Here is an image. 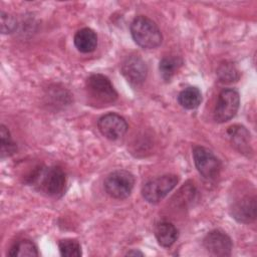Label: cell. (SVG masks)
Segmentation results:
<instances>
[{
  "instance_id": "20",
  "label": "cell",
  "mask_w": 257,
  "mask_h": 257,
  "mask_svg": "<svg viewBox=\"0 0 257 257\" xmlns=\"http://www.w3.org/2000/svg\"><path fill=\"white\" fill-rule=\"evenodd\" d=\"M58 248L61 256L64 257H79L81 256V246L77 240L64 239L58 243Z\"/></svg>"
},
{
  "instance_id": "4",
  "label": "cell",
  "mask_w": 257,
  "mask_h": 257,
  "mask_svg": "<svg viewBox=\"0 0 257 257\" xmlns=\"http://www.w3.org/2000/svg\"><path fill=\"white\" fill-rule=\"evenodd\" d=\"M105 192L114 199L127 198L135 185V177L125 170H116L110 173L104 180Z\"/></svg>"
},
{
  "instance_id": "12",
  "label": "cell",
  "mask_w": 257,
  "mask_h": 257,
  "mask_svg": "<svg viewBox=\"0 0 257 257\" xmlns=\"http://www.w3.org/2000/svg\"><path fill=\"white\" fill-rule=\"evenodd\" d=\"M227 135L232 146L241 154L248 156L252 154L250 133L241 124H233L228 127Z\"/></svg>"
},
{
  "instance_id": "15",
  "label": "cell",
  "mask_w": 257,
  "mask_h": 257,
  "mask_svg": "<svg viewBox=\"0 0 257 257\" xmlns=\"http://www.w3.org/2000/svg\"><path fill=\"white\" fill-rule=\"evenodd\" d=\"M202 101V93L196 86H188L178 95V102L186 109H194Z\"/></svg>"
},
{
  "instance_id": "1",
  "label": "cell",
  "mask_w": 257,
  "mask_h": 257,
  "mask_svg": "<svg viewBox=\"0 0 257 257\" xmlns=\"http://www.w3.org/2000/svg\"><path fill=\"white\" fill-rule=\"evenodd\" d=\"M29 183L46 196L60 197L65 189L66 177L58 166L40 167L29 177Z\"/></svg>"
},
{
  "instance_id": "8",
  "label": "cell",
  "mask_w": 257,
  "mask_h": 257,
  "mask_svg": "<svg viewBox=\"0 0 257 257\" xmlns=\"http://www.w3.org/2000/svg\"><path fill=\"white\" fill-rule=\"evenodd\" d=\"M97 126L101 135L110 141L120 139L127 131L126 120L114 112L102 115L97 121Z\"/></svg>"
},
{
  "instance_id": "18",
  "label": "cell",
  "mask_w": 257,
  "mask_h": 257,
  "mask_svg": "<svg viewBox=\"0 0 257 257\" xmlns=\"http://www.w3.org/2000/svg\"><path fill=\"white\" fill-rule=\"evenodd\" d=\"M217 76L223 83H231L239 79V71L234 63L225 61L217 68Z\"/></svg>"
},
{
  "instance_id": "16",
  "label": "cell",
  "mask_w": 257,
  "mask_h": 257,
  "mask_svg": "<svg viewBox=\"0 0 257 257\" xmlns=\"http://www.w3.org/2000/svg\"><path fill=\"white\" fill-rule=\"evenodd\" d=\"M8 255L12 257H24V256L34 257V256H38L39 253L36 245L32 241L23 239L16 242L10 248Z\"/></svg>"
},
{
  "instance_id": "13",
  "label": "cell",
  "mask_w": 257,
  "mask_h": 257,
  "mask_svg": "<svg viewBox=\"0 0 257 257\" xmlns=\"http://www.w3.org/2000/svg\"><path fill=\"white\" fill-rule=\"evenodd\" d=\"M73 42L78 51L82 53H89L97 46V35L91 28L84 27L74 34Z\"/></svg>"
},
{
  "instance_id": "17",
  "label": "cell",
  "mask_w": 257,
  "mask_h": 257,
  "mask_svg": "<svg viewBox=\"0 0 257 257\" xmlns=\"http://www.w3.org/2000/svg\"><path fill=\"white\" fill-rule=\"evenodd\" d=\"M182 63V59L178 56H166L162 58L159 68L164 80L170 81Z\"/></svg>"
},
{
  "instance_id": "10",
  "label": "cell",
  "mask_w": 257,
  "mask_h": 257,
  "mask_svg": "<svg viewBox=\"0 0 257 257\" xmlns=\"http://www.w3.org/2000/svg\"><path fill=\"white\" fill-rule=\"evenodd\" d=\"M206 250L213 256H230L233 248L231 238L221 230H212L204 238Z\"/></svg>"
},
{
  "instance_id": "3",
  "label": "cell",
  "mask_w": 257,
  "mask_h": 257,
  "mask_svg": "<svg viewBox=\"0 0 257 257\" xmlns=\"http://www.w3.org/2000/svg\"><path fill=\"white\" fill-rule=\"evenodd\" d=\"M178 181V177L171 174L152 179L144 185L142 189L143 197L147 202L157 204L176 187Z\"/></svg>"
},
{
  "instance_id": "2",
  "label": "cell",
  "mask_w": 257,
  "mask_h": 257,
  "mask_svg": "<svg viewBox=\"0 0 257 257\" xmlns=\"http://www.w3.org/2000/svg\"><path fill=\"white\" fill-rule=\"evenodd\" d=\"M131 33L135 42L145 49L157 48L163 40L162 32L158 25L144 15H140L133 20Z\"/></svg>"
},
{
  "instance_id": "7",
  "label": "cell",
  "mask_w": 257,
  "mask_h": 257,
  "mask_svg": "<svg viewBox=\"0 0 257 257\" xmlns=\"http://www.w3.org/2000/svg\"><path fill=\"white\" fill-rule=\"evenodd\" d=\"M240 96L237 90L233 88L223 89L218 96L214 109V119L217 122H225L233 118L238 111Z\"/></svg>"
},
{
  "instance_id": "14",
  "label": "cell",
  "mask_w": 257,
  "mask_h": 257,
  "mask_svg": "<svg viewBox=\"0 0 257 257\" xmlns=\"http://www.w3.org/2000/svg\"><path fill=\"white\" fill-rule=\"evenodd\" d=\"M155 236L161 246L168 248L177 241L179 232L173 223L169 221H161L155 228Z\"/></svg>"
},
{
  "instance_id": "9",
  "label": "cell",
  "mask_w": 257,
  "mask_h": 257,
  "mask_svg": "<svg viewBox=\"0 0 257 257\" xmlns=\"http://www.w3.org/2000/svg\"><path fill=\"white\" fill-rule=\"evenodd\" d=\"M121 73L132 86L138 87L146 80L148 68L139 55H131L122 62Z\"/></svg>"
},
{
  "instance_id": "22",
  "label": "cell",
  "mask_w": 257,
  "mask_h": 257,
  "mask_svg": "<svg viewBox=\"0 0 257 257\" xmlns=\"http://www.w3.org/2000/svg\"><path fill=\"white\" fill-rule=\"evenodd\" d=\"M126 255H127V256H131V255H140V256H143L144 254H143L141 251H139V250H131V251H128V252L126 253Z\"/></svg>"
},
{
  "instance_id": "11",
  "label": "cell",
  "mask_w": 257,
  "mask_h": 257,
  "mask_svg": "<svg viewBox=\"0 0 257 257\" xmlns=\"http://www.w3.org/2000/svg\"><path fill=\"white\" fill-rule=\"evenodd\" d=\"M232 217L240 223H251L256 218L255 196H244L235 201L231 207Z\"/></svg>"
},
{
  "instance_id": "21",
  "label": "cell",
  "mask_w": 257,
  "mask_h": 257,
  "mask_svg": "<svg viewBox=\"0 0 257 257\" xmlns=\"http://www.w3.org/2000/svg\"><path fill=\"white\" fill-rule=\"evenodd\" d=\"M0 19H1V32L3 34H8L15 30L17 24H16V20L13 16H11L10 14H8L6 12L1 11Z\"/></svg>"
},
{
  "instance_id": "19",
  "label": "cell",
  "mask_w": 257,
  "mask_h": 257,
  "mask_svg": "<svg viewBox=\"0 0 257 257\" xmlns=\"http://www.w3.org/2000/svg\"><path fill=\"white\" fill-rule=\"evenodd\" d=\"M0 145H1V158L4 159L13 155L16 151V145L12 141L11 135L9 130L4 125L1 124L0 126Z\"/></svg>"
},
{
  "instance_id": "6",
  "label": "cell",
  "mask_w": 257,
  "mask_h": 257,
  "mask_svg": "<svg viewBox=\"0 0 257 257\" xmlns=\"http://www.w3.org/2000/svg\"><path fill=\"white\" fill-rule=\"evenodd\" d=\"M193 158L198 172L207 180H216L221 171L219 159L207 148L197 146L193 149Z\"/></svg>"
},
{
  "instance_id": "5",
  "label": "cell",
  "mask_w": 257,
  "mask_h": 257,
  "mask_svg": "<svg viewBox=\"0 0 257 257\" xmlns=\"http://www.w3.org/2000/svg\"><path fill=\"white\" fill-rule=\"evenodd\" d=\"M86 89L88 95L96 102L107 104L117 98V92L108 77L100 73H94L88 76Z\"/></svg>"
}]
</instances>
